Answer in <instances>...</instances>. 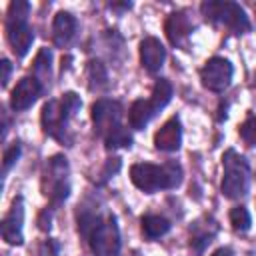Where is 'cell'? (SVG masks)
<instances>
[{
	"label": "cell",
	"mask_w": 256,
	"mask_h": 256,
	"mask_svg": "<svg viewBox=\"0 0 256 256\" xmlns=\"http://www.w3.org/2000/svg\"><path fill=\"white\" fill-rule=\"evenodd\" d=\"M44 92V88L40 86V82L34 78V76H24L12 90L10 94V106L14 112H20V110H26L30 108L38 96Z\"/></svg>",
	"instance_id": "obj_10"
},
{
	"label": "cell",
	"mask_w": 256,
	"mask_h": 256,
	"mask_svg": "<svg viewBox=\"0 0 256 256\" xmlns=\"http://www.w3.org/2000/svg\"><path fill=\"white\" fill-rule=\"evenodd\" d=\"M76 18L70 12H58L52 22V40L58 48H66L76 36Z\"/></svg>",
	"instance_id": "obj_15"
},
{
	"label": "cell",
	"mask_w": 256,
	"mask_h": 256,
	"mask_svg": "<svg viewBox=\"0 0 256 256\" xmlns=\"http://www.w3.org/2000/svg\"><path fill=\"white\" fill-rule=\"evenodd\" d=\"M130 180L142 192L154 194L158 190L176 188L182 182V168L176 162H166L162 166L150 162H138L130 168Z\"/></svg>",
	"instance_id": "obj_2"
},
{
	"label": "cell",
	"mask_w": 256,
	"mask_h": 256,
	"mask_svg": "<svg viewBox=\"0 0 256 256\" xmlns=\"http://www.w3.org/2000/svg\"><path fill=\"white\" fill-rule=\"evenodd\" d=\"M222 168H224L222 184H220L222 194L230 200L246 196L250 188V166L246 158L240 156L236 150H226V154L222 156Z\"/></svg>",
	"instance_id": "obj_3"
},
{
	"label": "cell",
	"mask_w": 256,
	"mask_h": 256,
	"mask_svg": "<svg viewBox=\"0 0 256 256\" xmlns=\"http://www.w3.org/2000/svg\"><path fill=\"white\" fill-rule=\"evenodd\" d=\"M52 52L48 48H42L34 60V78L40 82V86L44 88V92L50 86V78H52Z\"/></svg>",
	"instance_id": "obj_17"
},
{
	"label": "cell",
	"mask_w": 256,
	"mask_h": 256,
	"mask_svg": "<svg viewBox=\"0 0 256 256\" xmlns=\"http://www.w3.org/2000/svg\"><path fill=\"white\" fill-rule=\"evenodd\" d=\"M38 228L40 230H50V212L48 210H44L42 214H40V218H38Z\"/></svg>",
	"instance_id": "obj_30"
},
{
	"label": "cell",
	"mask_w": 256,
	"mask_h": 256,
	"mask_svg": "<svg viewBox=\"0 0 256 256\" xmlns=\"http://www.w3.org/2000/svg\"><path fill=\"white\" fill-rule=\"evenodd\" d=\"M118 168H120V158H112V160H108V162H106V168H104L102 176H104V178H108L110 174L118 172Z\"/></svg>",
	"instance_id": "obj_29"
},
{
	"label": "cell",
	"mask_w": 256,
	"mask_h": 256,
	"mask_svg": "<svg viewBox=\"0 0 256 256\" xmlns=\"http://www.w3.org/2000/svg\"><path fill=\"white\" fill-rule=\"evenodd\" d=\"M232 74H234L232 64L226 58L216 56L202 66L200 80H202V86L208 88L210 92H224L232 82Z\"/></svg>",
	"instance_id": "obj_8"
},
{
	"label": "cell",
	"mask_w": 256,
	"mask_h": 256,
	"mask_svg": "<svg viewBox=\"0 0 256 256\" xmlns=\"http://www.w3.org/2000/svg\"><path fill=\"white\" fill-rule=\"evenodd\" d=\"M170 230V222L164 216H156V214H148L142 218V234L150 240L164 236Z\"/></svg>",
	"instance_id": "obj_18"
},
{
	"label": "cell",
	"mask_w": 256,
	"mask_h": 256,
	"mask_svg": "<svg viewBox=\"0 0 256 256\" xmlns=\"http://www.w3.org/2000/svg\"><path fill=\"white\" fill-rule=\"evenodd\" d=\"M122 118V106L116 100L110 98H100L92 104V122H94V132L104 140L110 136L120 124Z\"/></svg>",
	"instance_id": "obj_7"
},
{
	"label": "cell",
	"mask_w": 256,
	"mask_h": 256,
	"mask_svg": "<svg viewBox=\"0 0 256 256\" xmlns=\"http://www.w3.org/2000/svg\"><path fill=\"white\" fill-rule=\"evenodd\" d=\"M250 222H252L250 214H248V210L244 206H234L230 210V224H232V228L236 232H246L250 228Z\"/></svg>",
	"instance_id": "obj_24"
},
{
	"label": "cell",
	"mask_w": 256,
	"mask_h": 256,
	"mask_svg": "<svg viewBox=\"0 0 256 256\" xmlns=\"http://www.w3.org/2000/svg\"><path fill=\"white\" fill-rule=\"evenodd\" d=\"M214 234H216V228H212V230L202 228L200 230V226L196 224L194 230H192V236H190V248H192V252L194 254H202L206 250V246L212 242Z\"/></svg>",
	"instance_id": "obj_21"
},
{
	"label": "cell",
	"mask_w": 256,
	"mask_h": 256,
	"mask_svg": "<svg viewBox=\"0 0 256 256\" xmlns=\"http://www.w3.org/2000/svg\"><path fill=\"white\" fill-rule=\"evenodd\" d=\"M6 38L16 56H26L34 42V28L28 22H6Z\"/></svg>",
	"instance_id": "obj_13"
},
{
	"label": "cell",
	"mask_w": 256,
	"mask_h": 256,
	"mask_svg": "<svg viewBox=\"0 0 256 256\" xmlns=\"http://www.w3.org/2000/svg\"><path fill=\"white\" fill-rule=\"evenodd\" d=\"M30 14V4L24 0H14L8 6V14H6V22H26Z\"/></svg>",
	"instance_id": "obj_23"
},
{
	"label": "cell",
	"mask_w": 256,
	"mask_h": 256,
	"mask_svg": "<svg viewBox=\"0 0 256 256\" xmlns=\"http://www.w3.org/2000/svg\"><path fill=\"white\" fill-rule=\"evenodd\" d=\"M104 144H106L108 150H112V148H130L132 146V134L124 126H118L110 136L104 138Z\"/></svg>",
	"instance_id": "obj_22"
},
{
	"label": "cell",
	"mask_w": 256,
	"mask_h": 256,
	"mask_svg": "<svg viewBox=\"0 0 256 256\" xmlns=\"http://www.w3.org/2000/svg\"><path fill=\"white\" fill-rule=\"evenodd\" d=\"M154 114H156V110L150 104V100H134L128 110V122L134 130H142L152 120Z\"/></svg>",
	"instance_id": "obj_16"
},
{
	"label": "cell",
	"mask_w": 256,
	"mask_h": 256,
	"mask_svg": "<svg viewBox=\"0 0 256 256\" xmlns=\"http://www.w3.org/2000/svg\"><path fill=\"white\" fill-rule=\"evenodd\" d=\"M182 142V128L180 120L174 116L162 124V128L154 134V146L162 152H176Z\"/></svg>",
	"instance_id": "obj_14"
},
{
	"label": "cell",
	"mask_w": 256,
	"mask_h": 256,
	"mask_svg": "<svg viewBox=\"0 0 256 256\" xmlns=\"http://www.w3.org/2000/svg\"><path fill=\"white\" fill-rule=\"evenodd\" d=\"M164 60H166L164 44L154 36H146L140 42V62H142L144 70L150 72V74H156L162 68Z\"/></svg>",
	"instance_id": "obj_12"
},
{
	"label": "cell",
	"mask_w": 256,
	"mask_h": 256,
	"mask_svg": "<svg viewBox=\"0 0 256 256\" xmlns=\"http://www.w3.org/2000/svg\"><path fill=\"white\" fill-rule=\"evenodd\" d=\"M18 156H20V144L14 142V144H12L10 148H6V152H4V160H2V174H4V176L10 172V168H12L14 162L18 160Z\"/></svg>",
	"instance_id": "obj_26"
},
{
	"label": "cell",
	"mask_w": 256,
	"mask_h": 256,
	"mask_svg": "<svg viewBox=\"0 0 256 256\" xmlns=\"http://www.w3.org/2000/svg\"><path fill=\"white\" fill-rule=\"evenodd\" d=\"M212 256H234V254H232V250H230V248H218Z\"/></svg>",
	"instance_id": "obj_31"
},
{
	"label": "cell",
	"mask_w": 256,
	"mask_h": 256,
	"mask_svg": "<svg viewBox=\"0 0 256 256\" xmlns=\"http://www.w3.org/2000/svg\"><path fill=\"white\" fill-rule=\"evenodd\" d=\"M58 252H60V246L56 240H46L40 246V256H58Z\"/></svg>",
	"instance_id": "obj_27"
},
{
	"label": "cell",
	"mask_w": 256,
	"mask_h": 256,
	"mask_svg": "<svg viewBox=\"0 0 256 256\" xmlns=\"http://www.w3.org/2000/svg\"><path fill=\"white\" fill-rule=\"evenodd\" d=\"M200 12L206 22L214 26H224L234 34H244L250 30V22L246 12L236 2H220V0H208L202 2Z\"/></svg>",
	"instance_id": "obj_4"
},
{
	"label": "cell",
	"mask_w": 256,
	"mask_h": 256,
	"mask_svg": "<svg viewBox=\"0 0 256 256\" xmlns=\"http://www.w3.org/2000/svg\"><path fill=\"white\" fill-rule=\"evenodd\" d=\"M82 100L76 92H66L62 94L60 100H48L42 106V128L48 136L56 138L58 142L70 146L72 136L68 134V122L70 118L80 110Z\"/></svg>",
	"instance_id": "obj_1"
},
{
	"label": "cell",
	"mask_w": 256,
	"mask_h": 256,
	"mask_svg": "<svg viewBox=\"0 0 256 256\" xmlns=\"http://www.w3.org/2000/svg\"><path fill=\"white\" fill-rule=\"evenodd\" d=\"M22 224H24V198L22 196H16V200L12 202V208L10 212L4 216L2 220V238L8 242V244H16L20 246L24 242V236H22Z\"/></svg>",
	"instance_id": "obj_9"
},
{
	"label": "cell",
	"mask_w": 256,
	"mask_h": 256,
	"mask_svg": "<svg viewBox=\"0 0 256 256\" xmlns=\"http://www.w3.org/2000/svg\"><path fill=\"white\" fill-rule=\"evenodd\" d=\"M68 162L64 156H52L46 164L44 172V194L50 198L52 206H60L68 194H70V182H68Z\"/></svg>",
	"instance_id": "obj_5"
},
{
	"label": "cell",
	"mask_w": 256,
	"mask_h": 256,
	"mask_svg": "<svg viewBox=\"0 0 256 256\" xmlns=\"http://www.w3.org/2000/svg\"><path fill=\"white\" fill-rule=\"evenodd\" d=\"M238 134L244 140V144L256 146V116H250L248 120H244L238 128Z\"/></svg>",
	"instance_id": "obj_25"
},
{
	"label": "cell",
	"mask_w": 256,
	"mask_h": 256,
	"mask_svg": "<svg viewBox=\"0 0 256 256\" xmlns=\"http://www.w3.org/2000/svg\"><path fill=\"white\" fill-rule=\"evenodd\" d=\"M254 82H256V78H254Z\"/></svg>",
	"instance_id": "obj_33"
},
{
	"label": "cell",
	"mask_w": 256,
	"mask_h": 256,
	"mask_svg": "<svg viewBox=\"0 0 256 256\" xmlns=\"http://www.w3.org/2000/svg\"><path fill=\"white\" fill-rule=\"evenodd\" d=\"M0 68H2V76H0V80H2V86H6L8 84V80H10V72H12V64L4 58L2 62H0Z\"/></svg>",
	"instance_id": "obj_28"
},
{
	"label": "cell",
	"mask_w": 256,
	"mask_h": 256,
	"mask_svg": "<svg viewBox=\"0 0 256 256\" xmlns=\"http://www.w3.org/2000/svg\"><path fill=\"white\" fill-rule=\"evenodd\" d=\"M172 98V84L166 78H158L152 86V96H150V104L154 106V110H162Z\"/></svg>",
	"instance_id": "obj_19"
},
{
	"label": "cell",
	"mask_w": 256,
	"mask_h": 256,
	"mask_svg": "<svg viewBox=\"0 0 256 256\" xmlns=\"http://www.w3.org/2000/svg\"><path fill=\"white\" fill-rule=\"evenodd\" d=\"M90 248L96 256H118L120 252V230L114 216H106L96 224L88 236Z\"/></svg>",
	"instance_id": "obj_6"
},
{
	"label": "cell",
	"mask_w": 256,
	"mask_h": 256,
	"mask_svg": "<svg viewBox=\"0 0 256 256\" xmlns=\"http://www.w3.org/2000/svg\"><path fill=\"white\" fill-rule=\"evenodd\" d=\"M194 30L188 14L184 10L180 12H172L168 18H166V24H164V32L170 40L172 46L176 48H186L188 46V38H190V32Z\"/></svg>",
	"instance_id": "obj_11"
},
{
	"label": "cell",
	"mask_w": 256,
	"mask_h": 256,
	"mask_svg": "<svg viewBox=\"0 0 256 256\" xmlns=\"http://www.w3.org/2000/svg\"><path fill=\"white\" fill-rule=\"evenodd\" d=\"M110 8H112V10H130L132 4H130V2H126V4H110Z\"/></svg>",
	"instance_id": "obj_32"
},
{
	"label": "cell",
	"mask_w": 256,
	"mask_h": 256,
	"mask_svg": "<svg viewBox=\"0 0 256 256\" xmlns=\"http://www.w3.org/2000/svg\"><path fill=\"white\" fill-rule=\"evenodd\" d=\"M86 76H88V86L90 90H104L108 86V74H106V68L102 62L98 60H92L88 62V70H86Z\"/></svg>",
	"instance_id": "obj_20"
}]
</instances>
